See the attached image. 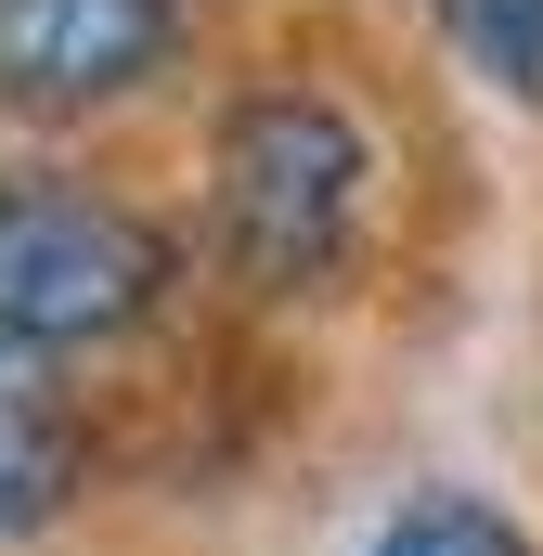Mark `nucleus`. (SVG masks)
<instances>
[{"label": "nucleus", "instance_id": "39448f33", "mask_svg": "<svg viewBox=\"0 0 543 556\" xmlns=\"http://www.w3.org/2000/svg\"><path fill=\"white\" fill-rule=\"evenodd\" d=\"M363 556H543V544L505 518V505H479V492H402Z\"/></svg>", "mask_w": 543, "mask_h": 556}, {"label": "nucleus", "instance_id": "423d86ee", "mask_svg": "<svg viewBox=\"0 0 543 556\" xmlns=\"http://www.w3.org/2000/svg\"><path fill=\"white\" fill-rule=\"evenodd\" d=\"M440 26H453V52H466L492 91L543 104V0H440Z\"/></svg>", "mask_w": 543, "mask_h": 556}, {"label": "nucleus", "instance_id": "f257e3e1", "mask_svg": "<svg viewBox=\"0 0 543 556\" xmlns=\"http://www.w3.org/2000/svg\"><path fill=\"white\" fill-rule=\"evenodd\" d=\"M207 247L260 311L350 298L376 247V130L324 78H247L207 117Z\"/></svg>", "mask_w": 543, "mask_h": 556}, {"label": "nucleus", "instance_id": "f03ea898", "mask_svg": "<svg viewBox=\"0 0 543 556\" xmlns=\"http://www.w3.org/2000/svg\"><path fill=\"white\" fill-rule=\"evenodd\" d=\"M181 233L91 168H0V350L65 363L168 311Z\"/></svg>", "mask_w": 543, "mask_h": 556}, {"label": "nucleus", "instance_id": "20e7f679", "mask_svg": "<svg viewBox=\"0 0 543 556\" xmlns=\"http://www.w3.org/2000/svg\"><path fill=\"white\" fill-rule=\"evenodd\" d=\"M78 492H91V415H78V389L52 363L0 350V544L52 531Z\"/></svg>", "mask_w": 543, "mask_h": 556}, {"label": "nucleus", "instance_id": "7ed1b4c3", "mask_svg": "<svg viewBox=\"0 0 543 556\" xmlns=\"http://www.w3.org/2000/svg\"><path fill=\"white\" fill-rule=\"evenodd\" d=\"M194 0H0V104L13 117H104L168 78Z\"/></svg>", "mask_w": 543, "mask_h": 556}]
</instances>
